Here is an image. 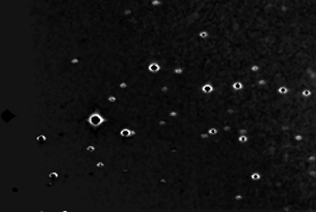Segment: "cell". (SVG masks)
Instances as JSON below:
<instances>
[{
  "label": "cell",
  "mask_w": 316,
  "mask_h": 212,
  "mask_svg": "<svg viewBox=\"0 0 316 212\" xmlns=\"http://www.w3.org/2000/svg\"><path fill=\"white\" fill-rule=\"evenodd\" d=\"M126 87H128V84H126L125 82H123V83L120 84V88H122V89H124V88H126Z\"/></svg>",
  "instance_id": "cell-6"
},
{
  "label": "cell",
  "mask_w": 316,
  "mask_h": 212,
  "mask_svg": "<svg viewBox=\"0 0 316 212\" xmlns=\"http://www.w3.org/2000/svg\"><path fill=\"white\" fill-rule=\"evenodd\" d=\"M106 122H107V119L98 112H94V113L90 114V116L87 119V123L89 124V126H91L94 128L100 127Z\"/></svg>",
  "instance_id": "cell-1"
},
{
  "label": "cell",
  "mask_w": 316,
  "mask_h": 212,
  "mask_svg": "<svg viewBox=\"0 0 316 212\" xmlns=\"http://www.w3.org/2000/svg\"><path fill=\"white\" fill-rule=\"evenodd\" d=\"M108 101L110 102V103H114V102L116 101V98H115L114 96H110V97L108 98Z\"/></svg>",
  "instance_id": "cell-5"
},
{
  "label": "cell",
  "mask_w": 316,
  "mask_h": 212,
  "mask_svg": "<svg viewBox=\"0 0 316 212\" xmlns=\"http://www.w3.org/2000/svg\"><path fill=\"white\" fill-rule=\"evenodd\" d=\"M46 141H47V137H46L45 135L41 134V135L37 136V141H38L39 143L43 144V143H44Z\"/></svg>",
  "instance_id": "cell-3"
},
{
  "label": "cell",
  "mask_w": 316,
  "mask_h": 212,
  "mask_svg": "<svg viewBox=\"0 0 316 212\" xmlns=\"http://www.w3.org/2000/svg\"><path fill=\"white\" fill-rule=\"evenodd\" d=\"M48 177L52 178V180H56V179L60 178V173L58 172H52L48 174Z\"/></svg>",
  "instance_id": "cell-4"
},
{
  "label": "cell",
  "mask_w": 316,
  "mask_h": 212,
  "mask_svg": "<svg viewBox=\"0 0 316 212\" xmlns=\"http://www.w3.org/2000/svg\"><path fill=\"white\" fill-rule=\"evenodd\" d=\"M135 134H136L135 130H131L130 128H128V127H123L119 131L120 137L123 138V139H125V138H130V137H132V136L135 135Z\"/></svg>",
  "instance_id": "cell-2"
}]
</instances>
